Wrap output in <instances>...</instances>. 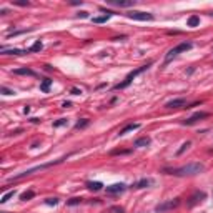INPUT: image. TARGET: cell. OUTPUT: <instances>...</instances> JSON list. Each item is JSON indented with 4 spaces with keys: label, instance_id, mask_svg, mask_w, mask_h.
<instances>
[{
    "label": "cell",
    "instance_id": "cell-8",
    "mask_svg": "<svg viewBox=\"0 0 213 213\" xmlns=\"http://www.w3.org/2000/svg\"><path fill=\"white\" fill-rule=\"evenodd\" d=\"M185 105H187L185 98H175V100H170L165 107L167 108H182V107H185Z\"/></svg>",
    "mask_w": 213,
    "mask_h": 213
},
{
    "label": "cell",
    "instance_id": "cell-34",
    "mask_svg": "<svg viewBox=\"0 0 213 213\" xmlns=\"http://www.w3.org/2000/svg\"><path fill=\"white\" fill-rule=\"evenodd\" d=\"M78 17H82V18L88 17V12H80V13H78Z\"/></svg>",
    "mask_w": 213,
    "mask_h": 213
},
{
    "label": "cell",
    "instance_id": "cell-23",
    "mask_svg": "<svg viewBox=\"0 0 213 213\" xmlns=\"http://www.w3.org/2000/svg\"><path fill=\"white\" fill-rule=\"evenodd\" d=\"M112 17V15H102V17H93V22L95 23H103V22H107L108 18Z\"/></svg>",
    "mask_w": 213,
    "mask_h": 213
},
{
    "label": "cell",
    "instance_id": "cell-27",
    "mask_svg": "<svg viewBox=\"0 0 213 213\" xmlns=\"http://www.w3.org/2000/svg\"><path fill=\"white\" fill-rule=\"evenodd\" d=\"M0 90H2V93H3V95H13V93H15V92H13V90L7 88V87H2V88H0Z\"/></svg>",
    "mask_w": 213,
    "mask_h": 213
},
{
    "label": "cell",
    "instance_id": "cell-32",
    "mask_svg": "<svg viewBox=\"0 0 213 213\" xmlns=\"http://www.w3.org/2000/svg\"><path fill=\"white\" fill-rule=\"evenodd\" d=\"M82 93V90H78V88H72V95H80Z\"/></svg>",
    "mask_w": 213,
    "mask_h": 213
},
{
    "label": "cell",
    "instance_id": "cell-36",
    "mask_svg": "<svg viewBox=\"0 0 213 213\" xmlns=\"http://www.w3.org/2000/svg\"><path fill=\"white\" fill-rule=\"evenodd\" d=\"M2 213H7V211H2Z\"/></svg>",
    "mask_w": 213,
    "mask_h": 213
},
{
    "label": "cell",
    "instance_id": "cell-33",
    "mask_svg": "<svg viewBox=\"0 0 213 213\" xmlns=\"http://www.w3.org/2000/svg\"><path fill=\"white\" fill-rule=\"evenodd\" d=\"M112 211H115V213H123V208H118V206H115V208H112Z\"/></svg>",
    "mask_w": 213,
    "mask_h": 213
},
{
    "label": "cell",
    "instance_id": "cell-31",
    "mask_svg": "<svg viewBox=\"0 0 213 213\" xmlns=\"http://www.w3.org/2000/svg\"><path fill=\"white\" fill-rule=\"evenodd\" d=\"M15 5H20V7H27L28 5V2H13Z\"/></svg>",
    "mask_w": 213,
    "mask_h": 213
},
{
    "label": "cell",
    "instance_id": "cell-9",
    "mask_svg": "<svg viewBox=\"0 0 213 213\" xmlns=\"http://www.w3.org/2000/svg\"><path fill=\"white\" fill-rule=\"evenodd\" d=\"M205 193L203 192H195L192 195V198H190V201H188V206H193V205H196L198 201H201V200H205Z\"/></svg>",
    "mask_w": 213,
    "mask_h": 213
},
{
    "label": "cell",
    "instance_id": "cell-16",
    "mask_svg": "<svg viewBox=\"0 0 213 213\" xmlns=\"http://www.w3.org/2000/svg\"><path fill=\"white\" fill-rule=\"evenodd\" d=\"M187 25L188 27H198V25H200V17H198V15H192L190 18H188Z\"/></svg>",
    "mask_w": 213,
    "mask_h": 213
},
{
    "label": "cell",
    "instance_id": "cell-4",
    "mask_svg": "<svg viewBox=\"0 0 213 213\" xmlns=\"http://www.w3.org/2000/svg\"><path fill=\"white\" fill-rule=\"evenodd\" d=\"M178 205H180V200H178V198H173V200H167V201L157 205V206H155V211H157V213H165V211L175 210Z\"/></svg>",
    "mask_w": 213,
    "mask_h": 213
},
{
    "label": "cell",
    "instance_id": "cell-20",
    "mask_svg": "<svg viewBox=\"0 0 213 213\" xmlns=\"http://www.w3.org/2000/svg\"><path fill=\"white\" fill-rule=\"evenodd\" d=\"M33 196H35V192H33V190H28V192H25V193H22L20 200H23V201H27V200H32Z\"/></svg>",
    "mask_w": 213,
    "mask_h": 213
},
{
    "label": "cell",
    "instance_id": "cell-7",
    "mask_svg": "<svg viewBox=\"0 0 213 213\" xmlns=\"http://www.w3.org/2000/svg\"><path fill=\"white\" fill-rule=\"evenodd\" d=\"M206 117H208L206 112H196V113H193L190 118H187L185 122H183V125H193V123H196L198 120H203V118H206Z\"/></svg>",
    "mask_w": 213,
    "mask_h": 213
},
{
    "label": "cell",
    "instance_id": "cell-35",
    "mask_svg": "<svg viewBox=\"0 0 213 213\" xmlns=\"http://www.w3.org/2000/svg\"><path fill=\"white\" fill-rule=\"evenodd\" d=\"M62 107H64V108H69V107H70V102H65V103L62 105Z\"/></svg>",
    "mask_w": 213,
    "mask_h": 213
},
{
    "label": "cell",
    "instance_id": "cell-17",
    "mask_svg": "<svg viewBox=\"0 0 213 213\" xmlns=\"http://www.w3.org/2000/svg\"><path fill=\"white\" fill-rule=\"evenodd\" d=\"M13 73L15 75H30V77L35 75L33 70H30V69H17V70H13Z\"/></svg>",
    "mask_w": 213,
    "mask_h": 213
},
{
    "label": "cell",
    "instance_id": "cell-22",
    "mask_svg": "<svg viewBox=\"0 0 213 213\" xmlns=\"http://www.w3.org/2000/svg\"><path fill=\"white\" fill-rule=\"evenodd\" d=\"M69 123V120L67 118H60V120H57V122H53V128H59V127H64V125Z\"/></svg>",
    "mask_w": 213,
    "mask_h": 213
},
{
    "label": "cell",
    "instance_id": "cell-2",
    "mask_svg": "<svg viewBox=\"0 0 213 213\" xmlns=\"http://www.w3.org/2000/svg\"><path fill=\"white\" fill-rule=\"evenodd\" d=\"M62 162H64V158L55 160V162H50V163H43V165H38V167H33V168H28V170L22 172V173H18V175L12 177V178H8V182H12V180H18V178H23V177H28V175H32V173H35V172L45 170V168H50V167H53V165H59V163H62Z\"/></svg>",
    "mask_w": 213,
    "mask_h": 213
},
{
    "label": "cell",
    "instance_id": "cell-13",
    "mask_svg": "<svg viewBox=\"0 0 213 213\" xmlns=\"http://www.w3.org/2000/svg\"><path fill=\"white\" fill-rule=\"evenodd\" d=\"M150 185H152V180H150V178H142V180H138L137 183H133V188L140 190V188H147Z\"/></svg>",
    "mask_w": 213,
    "mask_h": 213
},
{
    "label": "cell",
    "instance_id": "cell-26",
    "mask_svg": "<svg viewBox=\"0 0 213 213\" xmlns=\"http://www.w3.org/2000/svg\"><path fill=\"white\" fill-rule=\"evenodd\" d=\"M87 125H88V120H87V118H83V120H82V122H78V123L75 125V128H77V130H80V128H85Z\"/></svg>",
    "mask_w": 213,
    "mask_h": 213
},
{
    "label": "cell",
    "instance_id": "cell-18",
    "mask_svg": "<svg viewBox=\"0 0 213 213\" xmlns=\"http://www.w3.org/2000/svg\"><path fill=\"white\" fill-rule=\"evenodd\" d=\"M5 55H23V53H27V52H23V50H18V48H10V50H2Z\"/></svg>",
    "mask_w": 213,
    "mask_h": 213
},
{
    "label": "cell",
    "instance_id": "cell-10",
    "mask_svg": "<svg viewBox=\"0 0 213 213\" xmlns=\"http://www.w3.org/2000/svg\"><path fill=\"white\" fill-rule=\"evenodd\" d=\"M108 3L117 7H132L135 5V0H108Z\"/></svg>",
    "mask_w": 213,
    "mask_h": 213
},
{
    "label": "cell",
    "instance_id": "cell-21",
    "mask_svg": "<svg viewBox=\"0 0 213 213\" xmlns=\"http://www.w3.org/2000/svg\"><path fill=\"white\" fill-rule=\"evenodd\" d=\"M15 190H12V192H8V193H5V195H3L2 196V200H0V203H7L8 200H10V198H13V196H15Z\"/></svg>",
    "mask_w": 213,
    "mask_h": 213
},
{
    "label": "cell",
    "instance_id": "cell-29",
    "mask_svg": "<svg viewBox=\"0 0 213 213\" xmlns=\"http://www.w3.org/2000/svg\"><path fill=\"white\" fill-rule=\"evenodd\" d=\"M188 147H190V142H185V143H183V145H182V148H180V150H178V155H182V153H183V152H185V150H187Z\"/></svg>",
    "mask_w": 213,
    "mask_h": 213
},
{
    "label": "cell",
    "instance_id": "cell-12",
    "mask_svg": "<svg viewBox=\"0 0 213 213\" xmlns=\"http://www.w3.org/2000/svg\"><path fill=\"white\" fill-rule=\"evenodd\" d=\"M140 128V123H128L127 127H123L122 130H120V137H122V135H127L128 132H133V130H138Z\"/></svg>",
    "mask_w": 213,
    "mask_h": 213
},
{
    "label": "cell",
    "instance_id": "cell-6",
    "mask_svg": "<svg viewBox=\"0 0 213 213\" xmlns=\"http://www.w3.org/2000/svg\"><path fill=\"white\" fill-rule=\"evenodd\" d=\"M128 17L132 18V20H140V22H150V20H153V15H152V13L140 12V10H132V12H128Z\"/></svg>",
    "mask_w": 213,
    "mask_h": 213
},
{
    "label": "cell",
    "instance_id": "cell-5",
    "mask_svg": "<svg viewBox=\"0 0 213 213\" xmlns=\"http://www.w3.org/2000/svg\"><path fill=\"white\" fill-rule=\"evenodd\" d=\"M148 69V65H145V67H140L138 70H135V72H132V73H128V77L127 78H125L122 83H118V85H115V90H120V88H125V87H128L130 83H132V80L135 78V77H137L138 73H142L143 70H147Z\"/></svg>",
    "mask_w": 213,
    "mask_h": 213
},
{
    "label": "cell",
    "instance_id": "cell-15",
    "mask_svg": "<svg viewBox=\"0 0 213 213\" xmlns=\"http://www.w3.org/2000/svg\"><path fill=\"white\" fill-rule=\"evenodd\" d=\"M102 183L100 182H88L87 183V188H88V190H92V192H98V190H102Z\"/></svg>",
    "mask_w": 213,
    "mask_h": 213
},
{
    "label": "cell",
    "instance_id": "cell-24",
    "mask_svg": "<svg viewBox=\"0 0 213 213\" xmlns=\"http://www.w3.org/2000/svg\"><path fill=\"white\" fill-rule=\"evenodd\" d=\"M42 47H43V45H42V42L38 40V42H35V43H33V45L30 47V52H40V50H42Z\"/></svg>",
    "mask_w": 213,
    "mask_h": 213
},
{
    "label": "cell",
    "instance_id": "cell-30",
    "mask_svg": "<svg viewBox=\"0 0 213 213\" xmlns=\"http://www.w3.org/2000/svg\"><path fill=\"white\" fill-rule=\"evenodd\" d=\"M125 153H130V150H115V152H112V155H125Z\"/></svg>",
    "mask_w": 213,
    "mask_h": 213
},
{
    "label": "cell",
    "instance_id": "cell-11",
    "mask_svg": "<svg viewBox=\"0 0 213 213\" xmlns=\"http://www.w3.org/2000/svg\"><path fill=\"white\" fill-rule=\"evenodd\" d=\"M125 187L123 183H115V185H110V187H107V193H122V192H125Z\"/></svg>",
    "mask_w": 213,
    "mask_h": 213
},
{
    "label": "cell",
    "instance_id": "cell-3",
    "mask_svg": "<svg viewBox=\"0 0 213 213\" xmlns=\"http://www.w3.org/2000/svg\"><path fill=\"white\" fill-rule=\"evenodd\" d=\"M190 48H192V43H190V42H183V43H178V45H177L175 48H172V50L167 53V57H165V62H170V60H173L177 55H180L182 52H187V50H190Z\"/></svg>",
    "mask_w": 213,
    "mask_h": 213
},
{
    "label": "cell",
    "instance_id": "cell-14",
    "mask_svg": "<svg viewBox=\"0 0 213 213\" xmlns=\"http://www.w3.org/2000/svg\"><path fill=\"white\" fill-rule=\"evenodd\" d=\"M150 143H152V140L148 137H142V138L135 140V147H148Z\"/></svg>",
    "mask_w": 213,
    "mask_h": 213
},
{
    "label": "cell",
    "instance_id": "cell-25",
    "mask_svg": "<svg viewBox=\"0 0 213 213\" xmlns=\"http://www.w3.org/2000/svg\"><path fill=\"white\" fill-rule=\"evenodd\" d=\"M80 203H82V198H70V200L67 201V205L73 206V205H80Z\"/></svg>",
    "mask_w": 213,
    "mask_h": 213
},
{
    "label": "cell",
    "instance_id": "cell-28",
    "mask_svg": "<svg viewBox=\"0 0 213 213\" xmlns=\"http://www.w3.org/2000/svg\"><path fill=\"white\" fill-rule=\"evenodd\" d=\"M45 203L47 205H57V203H59V198H47Z\"/></svg>",
    "mask_w": 213,
    "mask_h": 213
},
{
    "label": "cell",
    "instance_id": "cell-19",
    "mask_svg": "<svg viewBox=\"0 0 213 213\" xmlns=\"http://www.w3.org/2000/svg\"><path fill=\"white\" fill-rule=\"evenodd\" d=\"M50 85H52V80H50V78H45V80L42 82V85H40V90L47 93V92L50 90Z\"/></svg>",
    "mask_w": 213,
    "mask_h": 213
},
{
    "label": "cell",
    "instance_id": "cell-1",
    "mask_svg": "<svg viewBox=\"0 0 213 213\" xmlns=\"http://www.w3.org/2000/svg\"><path fill=\"white\" fill-rule=\"evenodd\" d=\"M165 172H168L170 175H177V177H192V175H198V173L205 172V165L193 162V163H188V165H183L178 168H170V170L167 168Z\"/></svg>",
    "mask_w": 213,
    "mask_h": 213
}]
</instances>
